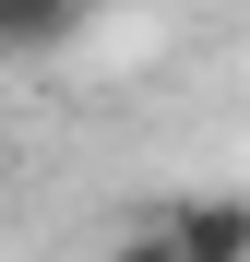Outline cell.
<instances>
[{"label": "cell", "instance_id": "obj_1", "mask_svg": "<svg viewBox=\"0 0 250 262\" xmlns=\"http://www.w3.org/2000/svg\"><path fill=\"white\" fill-rule=\"evenodd\" d=\"M155 238L179 250V262H250V203L238 191H191V203L155 214Z\"/></svg>", "mask_w": 250, "mask_h": 262}, {"label": "cell", "instance_id": "obj_2", "mask_svg": "<svg viewBox=\"0 0 250 262\" xmlns=\"http://www.w3.org/2000/svg\"><path fill=\"white\" fill-rule=\"evenodd\" d=\"M83 36V0H0V60H48Z\"/></svg>", "mask_w": 250, "mask_h": 262}, {"label": "cell", "instance_id": "obj_3", "mask_svg": "<svg viewBox=\"0 0 250 262\" xmlns=\"http://www.w3.org/2000/svg\"><path fill=\"white\" fill-rule=\"evenodd\" d=\"M167 262H179V250H167Z\"/></svg>", "mask_w": 250, "mask_h": 262}]
</instances>
